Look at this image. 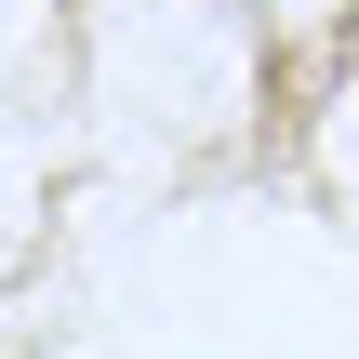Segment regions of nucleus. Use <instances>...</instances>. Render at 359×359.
<instances>
[]
</instances>
